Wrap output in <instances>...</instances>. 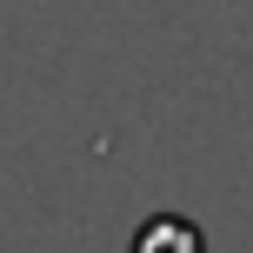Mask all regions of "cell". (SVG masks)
I'll use <instances>...</instances> for the list:
<instances>
[]
</instances>
